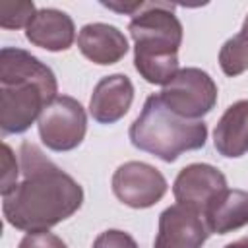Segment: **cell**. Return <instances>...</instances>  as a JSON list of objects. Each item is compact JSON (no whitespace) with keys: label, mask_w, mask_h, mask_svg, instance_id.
<instances>
[{"label":"cell","mask_w":248,"mask_h":248,"mask_svg":"<svg viewBox=\"0 0 248 248\" xmlns=\"http://www.w3.org/2000/svg\"><path fill=\"white\" fill-rule=\"evenodd\" d=\"M23 180L2 196L6 221L23 232H41L72 217L83 203V188L43 151L23 141L19 149Z\"/></svg>","instance_id":"6da1fadb"},{"label":"cell","mask_w":248,"mask_h":248,"mask_svg":"<svg viewBox=\"0 0 248 248\" xmlns=\"http://www.w3.org/2000/svg\"><path fill=\"white\" fill-rule=\"evenodd\" d=\"M54 72L17 46L0 50V130L23 134L58 95Z\"/></svg>","instance_id":"7a4b0ae2"},{"label":"cell","mask_w":248,"mask_h":248,"mask_svg":"<svg viewBox=\"0 0 248 248\" xmlns=\"http://www.w3.org/2000/svg\"><path fill=\"white\" fill-rule=\"evenodd\" d=\"M128 31L134 39V66L153 85L169 83L178 72V48L182 45V23L174 6L167 2H145L132 17Z\"/></svg>","instance_id":"3957f363"},{"label":"cell","mask_w":248,"mask_h":248,"mask_svg":"<svg viewBox=\"0 0 248 248\" xmlns=\"http://www.w3.org/2000/svg\"><path fill=\"white\" fill-rule=\"evenodd\" d=\"M130 141L134 147L172 163L182 153L205 145L207 126L203 120H188L172 112L159 95H149L140 116L130 126Z\"/></svg>","instance_id":"277c9868"},{"label":"cell","mask_w":248,"mask_h":248,"mask_svg":"<svg viewBox=\"0 0 248 248\" xmlns=\"http://www.w3.org/2000/svg\"><path fill=\"white\" fill-rule=\"evenodd\" d=\"M161 101L178 116L200 120L217 103V85L213 78L200 68H182L163 85Z\"/></svg>","instance_id":"5b68a950"},{"label":"cell","mask_w":248,"mask_h":248,"mask_svg":"<svg viewBox=\"0 0 248 248\" xmlns=\"http://www.w3.org/2000/svg\"><path fill=\"white\" fill-rule=\"evenodd\" d=\"M41 141L52 151L76 149L87 132V114L81 103L70 95H58L39 116Z\"/></svg>","instance_id":"8992f818"},{"label":"cell","mask_w":248,"mask_h":248,"mask_svg":"<svg viewBox=\"0 0 248 248\" xmlns=\"http://www.w3.org/2000/svg\"><path fill=\"white\" fill-rule=\"evenodd\" d=\"M167 178L163 172L141 161L122 163L112 174V192L128 207L147 209L167 194Z\"/></svg>","instance_id":"52a82bcc"},{"label":"cell","mask_w":248,"mask_h":248,"mask_svg":"<svg viewBox=\"0 0 248 248\" xmlns=\"http://www.w3.org/2000/svg\"><path fill=\"white\" fill-rule=\"evenodd\" d=\"M227 190L225 174L207 163H192L184 167L172 184V196L176 203L192 207L203 217L205 207L223 192Z\"/></svg>","instance_id":"ba28073f"},{"label":"cell","mask_w":248,"mask_h":248,"mask_svg":"<svg viewBox=\"0 0 248 248\" xmlns=\"http://www.w3.org/2000/svg\"><path fill=\"white\" fill-rule=\"evenodd\" d=\"M209 234L198 211L174 203L159 215V231L153 248H202Z\"/></svg>","instance_id":"9c48e42d"},{"label":"cell","mask_w":248,"mask_h":248,"mask_svg":"<svg viewBox=\"0 0 248 248\" xmlns=\"http://www.w3.org/2000/svg\"><path fill=\"white\" fill-rule=\"evenodd\" d=\"M134 85L128 76L112 74L105 76L93 89L89 99V112L99 124L118 122L132 107Z\"/></svg>","instance_id":"30bf717a"},{"label":"cell","mask_w":248,"mask_h":248,"mask_svg":"<svg viewBox=\"0 0 248 248\" xmlns=\"http://www.w3.org/2000/svg\"><path fill=\"white\" fill-rule=\"evenodd\" d=\"M25 37L31 45L60 52L68 50L76 39V25L74 19L56 8H41L25 27Z\"/></svg>","instance_id":"8fae6325"},{"label":"cell","mask_w":248,"mask_h":248,"mask_svg":"<svg viewBox=\"0 0 248 248\" xmlns=\"http://www.w3.org/2000/svg\"><path fill=\"white\" fill-rule=\"evenodd\" d=\"M79 52L99 66H110L120 62L128 52L126 35L108 23H87L78 33Z\"/></svg>","instance_id":"7c38bea8"},{"label":"cell","mask_w":248,"mask_h":248,"mask_svg":"<svg viewBox=\"0 0 248 248\" xmlns=\"http://www.w3.org/2000/svg\"><path fill=\"white\" fill-rule=\"evenodd\" d=\"M213 145L223 157H242L248 153V99L232 103L213 130Z\"/></svg>","instance_id":"4fadbf2b"},{"label":"cell","mask_w":248,"mask_h":248,"mask_svg":"<svg viewBox=\"0 0 248 248\" xmlns=\"http://www.w3.org/2000/svg\"><path fill=\"white\" fill-rule=\"evenodd\" d=\"M209 232L227 234L248 225V192L227 188L203 211Z\"/></svg>","instance_id":"5bb4252c"},{"label":"cell","mask_w":248,"mask_h":248,"mask_svg":"<svg viewBox=\"0 0 248 248\" xmlns=\"http://www.w3.org/2000/svg\"><path fill=\"white\" fill-rule=\"evenodd\" d=\"M219 66L225 76L234 78L248 70V39L244 35H234L227 39L219 50Z\"/></svg>","instance_id":"9a60e30c"},{"label":"cell","mask_w":248,"mask_h":248,"mask_svg":"<svg viewBox=\"0 0 248 248\" xmlns=\"http://www.w3.org/2000/svg\"><path fill=\"white\" fill-rule=\"evenodd\" d=\"M37 14L35 4L21 0V2H0V27L2 29H19L27 27L33 16Z\"/></svg>","instance_id":"2e32d148"},{"label":"cell","mask_w":248,"mask_h":248,"mask_svg":"<svg viewBox=\"0 0 248 248\" xmlns=\"http://www.w3.org/2000/svg\"><path fill=\"white\" fill-rule=\"evenodd\" d=\"M17 161L16 155L12 151V147L8 143H2V196L12 192L17 184Z\"/></svg>","instance_id":"e0dca14e"},{"label":"cell","mask_w":248,"mask_h":248,"mask_svg":"<svg viewBox=\"0 0 248 248\" xmlns=\"http://www.w3.org/2000/svg\"><path fill=\"white\" fill-rule=\"evenodd\" d=\"M91 248H138V244L132 234L118 229H108L93 240Z\"/></svg>","instance_id":"ac0fdd59"},{"label":"cell","mask_w":248,"mask_h":248,"mask_svg":"<svg viewBox=\"0 0 248 248\" xmlns=\"http://www.w3.org/2000/svg\"><path fill=\"white\" fill-rule=\"evenodd\" d=\"M17 248H68V246L54 232L41 231V232H27L17 244Z\"/></svg>","instance_id":"d6986e66"},{"label":"cell","mask_w":248,"mask_h":248,"mask_svg":"<svg viewBox=\"0 0 248 248\" xmlns=\"http://www.w3.org/2000/svg\"><path fill=\"white\" fill-rule=\"evenodd\" d=\"M225 248H248V236H242V238H238L234 242H229Z\"/></svg>","instance_id":"ffe728a7"},{"label":"cell","mask_w":248,"mask_h":248,"mask_svg":"<svg viewBox=\"0 0 248 248\" xmlns=\"http://www.w3.org/2000/svg\"><path fill=\"white\" fill-rule=\"evenodd\" d=\"M240 35H244L248 39V16L244 17V23H242V29H240Z\"/></svg>","instance_id":"44dd1931"}]
</instances>
